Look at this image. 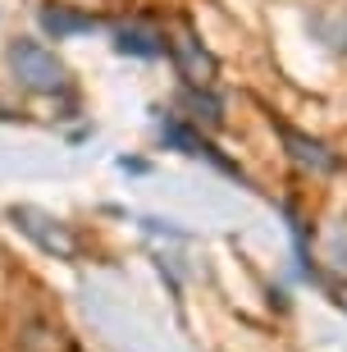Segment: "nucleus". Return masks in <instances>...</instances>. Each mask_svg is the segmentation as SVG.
I'll return each mask as SVG.
<instances>
[{"mask_svg": "<svg viewBox=\"0 0 347 352\" xmlns=\"http://www.w3.org/2000/svg\"><path fill=\"white\" fill-rule=\"evenodd\" d=\"M10 220L19 224L41 252H51V256H60V261H74L78 256V238H74V229H69L65 220H55V215H46V210H37V206H14Z\"/></svg>", "mask_w": 347, "mask_h": 352, "instance_id": "nucleus-2", "label": "nucleus"}, {"mask_svg": "<svg viewBox=\"0 0 347 352\" xmlns=\"http://www.w3.org/2000/svg\"><path fill=\"white\" fill-rule=\"evenodd\" d=\"M283 146H288V156L302 165V170H311V174H334L338 170V156L329 151L324 142H315V138H306V133H297V129H288L283 124Z\"/></svg>", "mask_w": 347, "mask_h": 352, "instance_id": "nucleus-4", "label": "nucleus"}, {"mask_svg": "<svg viewBox=\"0 0 347 352\" xmlns=\"http://www.w3.org/2000/svg\"><path fill=\"white\" fill-rule=\"evenodd\" d=\"M5 60H10V74H14V82L23 91H32V96H60V91L69 87V69H65V60L55 51H46L41 41H27V37H19L5 51Z\"/></svg>", "mask_w": 347, "mask_h": 352, "instance_id": "nucleus-1", "label": "nucleus"}, {"mask_svg": "<svg viewBox=\"0 0 347 352\" xmlns=\"http://www.w3.org/2000/svg\"><path fill=\"white\" fill-rule=\"evenodd\" d=\"M41 28L55 32V37H78V32H91L96 19H91V14H74V10H65V5H55V10L41 14Z\"/></svg>", "mask_w": 347, "mask_h": 352, "instance_id": "nucleus-6", "label": "nucleus"}, {"mask_svg": "<svg viewBox=\"0 0 347 352\" xmlns=\"http://www.w3.org/2000/svg\"><path fill=\"white\" fill-rule=\"evenodd\" d=\"M169 51H174V60H179V69H183V78L192 82V87H210V78H215V60L201 51V41H197L188 28L169 41Z\"/></svg>", "mask_w": 347, "mask_h": 352, "instance_id": "nucleus-3", "label": "nucleus"}, {"mask_svg": "<svg viewBox=\"0 0 347 352\" xmlns=\"http://www.w3.org/2000/svg\"><path fill=\"white\" fill-rule=\"evenodd\" d=\"M338 302H343V311H347V288H343V293H338Z\"/></svg>", "mask_w": 347, "mask_h": 352, "instance_id": "nucleus-9", "label": "nucleus"}, {"mask_svg": "<svg viewBox=\"0 0 347 352\" xmlns=\"http://www.w3.org/2000/svg\"><path fill=\"white\" fill-rule=\"evenodd\" d=\"M179 105L183 110H188V119H192V124H206V129H219V101L215 96H206V91H197V87H188L179 96Z\"/></svg>", "mask_w": 347, "mask_h": 352, "instance_id": "nucleus-7", "label": "nucleus"}, {"mask_svg": "<svg viewBox=\"0 0 347 352\" xmlns=\"http://www.w3.org/2000/svg\"><path fill=\"white\" fill-rule=\"evenodd\" d=\"M115 46L124 55H142V60H155V55H165V46L169 41L155 32V28H146V23H124V28H115Z\"/></svg>", "mask_w": 347, "mask_h": 352, "instance_id": "nucleus-5", "label": "nucleus"}, {"mask_svg": "<svg viewBox=\"0 0 347 352\" xmlns=\"http://www.w3.org/2000/svg\"><path fill=\"white\" fill-rule=\"evenodd\" d=\"M315 37L334 51H347V14H320L315 19Z\"/></svg>", "mask_w": 347, "mask_h": 352, "instance_id": "nucleus-8", "label": "nucleus"}]
</instances>
